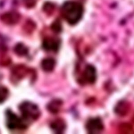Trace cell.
Wrapping results in <instances>:
<instances>
[{
    "instance_id": "3957f363",
    "label": "cell",
    "mask_w": 134,
    "mask_h": 134,
    "mask_svg": "<svg viewBox=\"0 0 134 134\" xmlns=\"http://www.w3.org/2000/svg\"><path fill=\"white\" fill-rule=\"evenodd\" d=\"M6 126L9 129L14 130L16 129H24L26 126L23 119L18 117L10 110L6 111Z\"/></svg>"
},
{
    "instance_id": "30bf717a",
    "label": "cell",
    "mask_w": 134,
    "mask_h": 134,
    "mask_svg": "<svg viewBox=\"0 0 134 134\" xmlns=\"http://www.w3.org/2000/svg\"><path fill=\"white\" fill-rule=\"evenodd\" d=\"M2 19L6 24H14L18 21L19 19V15L16 13H9L3 15Z\"/></svg>"
},
{
    "instance_id": "277c9868",
    "label": "cell",
    "mask_w": 134,
    "mask_h": 134,
    "mask_svg": "<svg viewBox=\"0 0 134 134\" xmlns=\"http://www.w3.org/2000/svg\"><path fill=\"white\" fill-rule=\"evenodd\" d=\"M81 76V81L83 83L90 84L94 83L97 78L95 68L92 65L86 66Z\"/></svg>"
},
{
    "instance_id": "7c38bea8",
    "label": "cell",
    "mask_w": 134,
    "mask_h": 134,
    "mask_svg": "<svg viewBox=\"0 0 134 134\" xmlns=\"http://www.w3.org/2000/svg\"><path fill=\"white\" fill-rule=\"evenodd\" d=\"M119 130L121 134H130L132 132L133 128L130 124L124 123L120 125Z\"/></svg>"
},
{
    "instance_id": "5bb4252c",
    "label": "cell",
    "mask_w": 134,
    "mask_h": 134,
    "mask_svg": "<svg viewBox=\"0 0 134 134\" xmlns=\"http://www.w3.org/2000/svg\"><path fill=\"white\" fill-rule=\"evenodd\" d=\"M60 102L59 100H55L52 102L49 105V110L52 113H57L59 109V107H60L61 103Z\"/></svg>"
},
{
    "instance_id": "5b68a950",
    "label": "cell",
    "mask_w": 134,
    "mask_h": 134,
    "mask_svg": "<svg viewBox=\"0 0 134 134\" xmlns=\"http://www.w3.org/2000/svg\"><path fill=\"white\" fill-rule=\"evenodd\" d=\"M103 128L102 120L98 118L89 119L86 124V129L89 134H98Z\"/></svg>"
},
{
    "instance_id": "52a82bcc",
    "label": "cell",
    "mask_w": 134,
    "mask_h": 134,
    "mask_svg": "<svg viewBox=\"0 0 134 134\" xmlns=\"http://www.w3.org/2000/svg\"><path fill=\"white\" fill-rule=\"evenodd\" d=\"M130 109V105L126 101H121L115 108V112L119 116H125Z\"/></svg>"
},
{
    "instance_id": "8992f818",
    "label": "cell",
    "mask_w": 134,
    "mask_h": 134,
    "mask_svg": "<svg viewBox=\"0 0 134 134\" xmlns=\"http://www.w3.org/2000/svg\"><path fill=\"white\" fill-rule=\"evenodd\" d=\"M59 41L55 38H49L46 39L43 42V49L47 51H57L59 47Z\"/></svg>"
},
{
    "instance_id": "9a60e30c",
    "label": "cell",
    "mask_w": 134,
    "mask_h": 134,
    "mask_svg": "<svg viewBox=\"0 0 134 134\" xmlns=\"http://www.w3.org/2000/svg\"><path fill=\"white\" fill-rule=\"evenodd\" d=\"M52 30L55 32H59L61 31V26L59 21H56L54 23L53 26H52Z\"/></svg>"
},
{
    "instance_id": "4fadbf2b",
    "label": "cell",
    "mask_w": 134,
    "mask_h": 134,
    "mask_svg": "<svg viewBox=\"0 0 134 134\" xmlns=\"http://www.w3.org/2000/svg\"><path fill=\"white\" fill-rule=\"evenodd\" d=\"M9 94V92L6 87L0 86V104L6 100Z\"/></svg>"
},
{
    "instance_id": "9c48e42d",
    "label": "cell",
    "mask_w": 134,
    "mask_h": 134,
    "mask_svg": "<svg viewBox=\"0 0 134 134\" xmlns=\"http://www.w3.org/2000/svg\"><path fill=\"white\" fill-rule=\"evenodd\" d=\"M51 127L53 131L57 134H61L65 129L66 125L64 121L58 119L52 122Z\"/></svg>"
},
{
    "instance_id": "7a4b0ae2",
    "label": "cell",
    "mask_w": 134,
    "mask_h": 134,
    "mask_svg": "<svg viewBox=\"0 0 134 134\" xmlns=\"http://www.w3.org/2000/svg\"><path fill=\"white\" fill-rule=\"evenodd\" d=\"M25 121L35 120L40 115V110L37 105L29 102H25L19 107Z\"/></svg>"
},
{
    "instance_id": "ba28073f",
    "label": "cell",
    "mask_w": 134,
    "mask_h": 134,
    "mask_svg": "<svg viewBox=\"0 0 134 134\" xmlns=\"http://www.w3.org/2000/svg\"><path fill=\"white\" fill-rule=\"evenodd\" d=\"M56 62L53 58H47L43 59L41 63V68L45 72H51L55 69Z\"/></svg>"
},
{
    "instance_id": "8fae6325",
    "label": "cell",
    "mask_w": 134,
    "mask_h": 134,
    "mask_svg": "<svg viewBox=\"0 0 134 134\" xmlns=\"http://www.w3.org/2000/svg\"><path fill=\"white\" fill-rule=\"evenodd\" d=\"M14 51L16 53L20 56H24L28 53L27 48L22 43L17 44L15 47Z\"/></svg>"
},
{
    "instance_id": "6da1fadb",
    "label": "cell",
    "mask_w": 134,
    "mask_h": 134,
    "mask_svg": "<svg viewBox=\"0 0 134 134\" xmlns=\"http://www.w3.org/2000/svg\"><path fill=\"white\" fill-rule=\"evenodd\" d=\"M84 9L81 4L74 1L65 2L61 8V14L69 24L73 25L79 22L82 18Z\"/></svg>"
}]
</instances>
